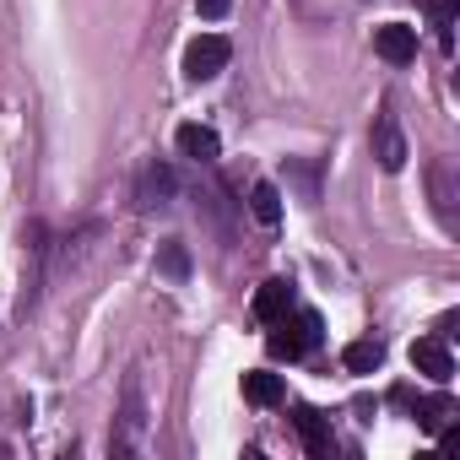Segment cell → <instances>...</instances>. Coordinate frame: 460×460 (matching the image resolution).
I'll use <instances>...</instances> for the list:
<instances>
[{"mask_svg":"<svg viewBox=\"0 0 460 460\" xmlns=\"http://www.w3.org/2000/svg\"><path fill=\"white\" fill-rule=\"evenodd\" d=\"M250 211H255V222L277 227V222H282V190H277L271 179H261V184L250 190Z\"/></svg>","mask_w":460,"mask_h":460,"instance_id":"cell-10","label":"cell"},{"mask_svg":"<svg viewBox=\"0 0 460 460\" xmlns=\"http://www.w3.org/2000/svg\"><path fill=\"white\" fill-rule=\"evenodd\" d=\"M266 347H271V358H304L309 347H320V314L314 309H304V314H282L277 325H271V336H266Z\"/></svg>","mask_w":460,"mask_h":460,"instance_id":"cell-1","label":"cell"},{"mask_svg":"<svg viewBox=\"0 0 460 460\" xmlns=\"http://www.w3.org/2000/svg\"><path fill=\"white\" fill-rule=\"evenodd\" d=\"M455 411H460V406H455L449 395H428V401H417V422H422L428 433H444V428L455 422Z\"/></svg>","mask_w":460,"mask_h":460,"instance_id":"cell-11","label":"cell"},{"mask_svg":"<svg viewBox=\"0 0 460 460\" xmlns=\"http://www.w3.org/2000/svg\"><path fill=\"white\" fill-rule=\"evenodd\" d=\"M293 422H298V438H304V449H309L314 460H331V449H336V444H331V428H325V417H320L314 406H298V411H293Z\"/></svg>","mask_w":460,"mask_h":460,"instance_id":"cell-6","label":"cell"},{"mask_svg":"<svg viewBox=\"0 0 460 460\" xmlns=\"http://www.w3.org/2000/svg\"><path fill=\"white\" fill-rule=\"evenodd\" d=\"M227 6H234V0H195L200 17H227Z\"/></svg>","mask_w":460,"mask_h":460,"instance_id":"cell-16","label":"cell"},{"mask_svg":"<svg viewBox=\"0 0 460 460\" xmlns=\"http://www.w3.org/2000/svg\"><path fill=\"white\" fill-rule=\"evenodd\" d=\"M288 309H293V288L288 282H261L255 288V320L261 325H277Z\"/></svg>","mask_w":460,"mask_h":460,"instance_id":"cell-9","label":"cell"},{"mask_svg":"<svg viewBox=\"0 0 460 460\" xmlns=\"http://www.w3.org/2000/svg\"><path fill=\"white\" fill-rule=\"evenodd\" d=\"M374 49H379V60H390V66H411V60H417V33L401 28V22H385V28L374 33Z\"/></svg>","mask_w":460,"mask_h":460,"instance_id":"cell-5","label":"cell"},{"mask_svg":"<svg viewBox=\"0 0 460 460\" xmlns=\"http://www.w3.org/2000/svg\"><path fill=\"white\" fill-rule=\"evenodd\" d=\"M163 271H168L173 282H184V277H190V261H184V250H179V244H163Z\"/></svg>","mask_w":460,"mask_h":460,"instance_id":"cell-15","label":"cell"},{"mask_svg":"<svg viewBox=\"0 0 460 460\" xmlns=\"http://www.w3.org/2000/svg\"><path fill=\"white\" fill-rule=\"evenodd\" d=\"M374 157H379V168H385V173H401V168H406V136L395 130V119H390V114H379V119H374Z\"/></svg>","mask_w":460,"mask_h":460,"instance_id":"cell-4","label":"cell"},{"mask_svg":"<svg viewBox=\"0 0 460 460\" xmlns=\"http://www.w3.org/2000/svg\"><path fill=\"white\" fill-rule=\"evenodd\" d=\"M136 200H141L146 211L168 206V200H173V168H168V163H152V168L141 173V190H136Z\"/></svg>","mask_w":460,"mask_h":460,"instance_id":"cell-8","label":"cell"},{"mask_svg":"<svg viewBox=\"0 0 460 460\" xmlns=\"http://www.w3.org/2000/svg\"><path fill=\"white\" fill-rule=\"evenodd\" d=\"M179 152H184L190 163H217L222 141H217L211 125H179Z\"/></svg>","mask_w":460,"mask_h":460,"instance_id":"cell-7","label":"cell"},{"mask_svg":"<svg viewBox=\"0 0 460 460\" xmlns=\"http://www.w3.org/2000/svg\"><path fill=\"white\" fill-rule=\"evenodd\" d=\"M341 363H347L352 374H374V368L385 363V347H379V341H352V347L341 352Z\"/></svg>","mask_w":460,"mask_h":460,"instance_id":"cell-12","label":"cell"},{"mask_svg":"<svg viewBox=\"0 0 460 460\" xmlns=\"http://www.w3.org/2000/svg\"><path fill=\"white\" fill-rule=\"evenodd\" d=\"M411 368L428 374L433 385H449V379H455V358H449L444 336H422V341H411Z\"/></svg>","mask_w":460,"mask_h":460,"instance_id":"cell-3","label":"cell"},{"mask_svg":"<svg viewBox=\"0 0 460 460\" xmlns=\"http://www.w3.org/2000/svg\"><path fill=\"white\" fill-rule=\"evenodd\" d=\"M433 195H438V217H444V227H455V195H449V163H433Z\"/></svg>","mask_w":460,"mask_h":460,"instance_id":"cell-14","label":"cell"},{"mask_svg":"<svg viewBox=\"0 0 460 460\" xmlns=\"http://www.w3.org/2000/svg\"><path fill=\"white\" fill-rule=\"evenodd\" d=\"M227 60H234V44H227L222 33H206V39H195L184 49V76L190 82H211V76L227 71Z\"/></svg>","mask_w":460,"mask_h":460,"instance_id":"cell-2","label":"cell"},{"mask_svg":"<svg viewBox=\"0 0 460 460\" xmlns=\"http://www.w3.org/2000/svg\"><path fill=\"white\" fill-rule=\"evenodd\" d=\"M244 401L277 406V401H282V379H277V374H244Z\"/></svg>","mask_w":460,"mask_h":460,"instance_id":"cell-13","label":"cell"}]
</instances>
